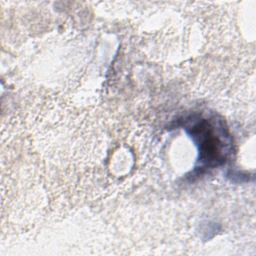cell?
Segmentation results:
<instances>
[{"instance_id": "6da1fadb", "label": "cell", "mask_w": 256, "mask_h": 256, "mask_svg": "<svg viewBox=\"0 0 256 256\" xmlns=\"http://www.w3.org/2000/svg\"><path fill=\"white\" fill-rule=\"evenodd\" d=\"M189 133L198 146L202 166L214 167L222 164L229 153V136L220 122L200 119L189 126Z\"/></svg>"}]
</instances>
